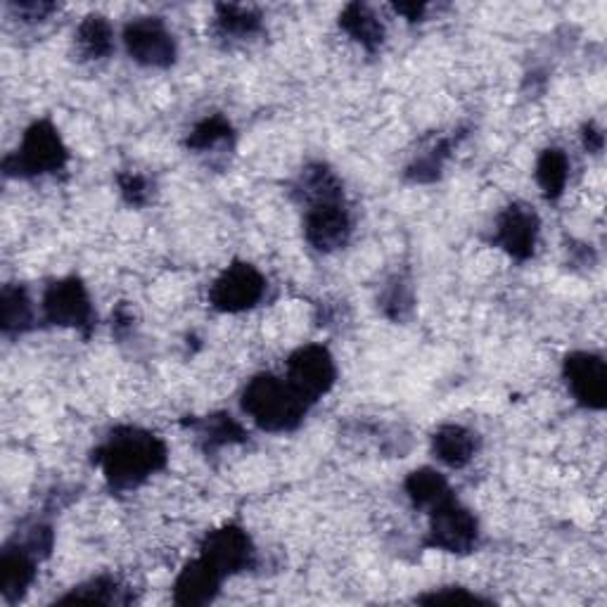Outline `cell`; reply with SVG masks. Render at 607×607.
Segmentation results:
<instances>
[{
	"label": "cell",
	"instance_id": "18",
	"mask_svg": "<svg viewBox=\"0 0 607 607\" xmlns=\"http://www.w3.org/2000/svg\"><path fill=\"white\" fill-rule=\"evenodd\" d=\"M295 195L304 206H309L325 200H342L344 190L340 178L330 171L325 164H309L299 176V181L295 186Z\"/></svg>",
	"mask_w": 607,
	"mask_h": 607
},
{
	"label": "cell",
	"instance_id": "29",
	"mask_svg": "<svg viewBox=\"0 0 607 607\" xmlns=\"http://www.w3.org/2000/svg\"><path fill=\"white\" fill-rule=\"evenodd\" d=\"M420 603H427V605H435V603H449V605H459V603H485L479 596H475V593H467L465 588L461 586H449V588H439V591H432V593H427V596H420L418 598Z\"/></svg>",
	"mask_w": 607,
	"mask_h": 607
},
{
	"label": "cell",
	"instance_id": "26",
	"mask_svg": "<svg viewBox=\"0 0 607 607\" xmlns=\"http://www.w3.org/2000/svg\"><path fill=\"white\" fill-rule=\"evenodd\" d=\"M451 155V141H439L427 155L418 157L410 164L406 176L413 183H432L439 178L441 169H444V162Z\"/></svg>",
	"mask_w": 607,
	"mask_h": 607
},
{
	"label": "cell",
	"instance_id": "23",
	"mask_svg": "<svg viewBox=\"0 0 607 607\" xmlns=\"http://www.w3.org/2000/svg\"><path fill=\"white\" fill-rule=\"evenodd\" d=\"M214 29L221 38H250L261 32V15L245 5H218Z\"/></svg>",
	"mask_w": 607,
	"mask_h": 607
},
{
	"label": "cell",
	"instance_id": "16",
	"mask_svg": "<svg viewBox=\"0 0 607 607\" xmlns=\"http://www.w3.org/2000/svg\"><path fill=\"white\" fill-rule=\"evenodd\" d=\"M188 427L198 435V441L206 451L240 444V441L247 439L245 427L236 418L228 416V413H214V416L190 420Z\"/></svg>",
	"mask_w": 607,
	"mask_h": 607
},
{
	"label": "cell",
	"instance_id": "2",
	"mask_svg": "<svg viewBox=\"0 0 607 607\" xmlns=\"http://www.w3.org/2000/svg\"><path fill=\"white\" fill-rule=\"evenodd\" d=\"M240 404L250 420L264 432L297 430L311 408L293 384L271 376V372H261L247 382Z\"/></svg>",
	"mask_w": 607,
	"mask_h": 607
},
{
	"label": "cell",
	"instance_id": "9",
	"mask_svg": "<svg viewBox=\"0 0 607 607\" xmlns=\"http://www.w3.org/2000/svg\"><path fill=\"white\" fill-rule=\"evenodd\" d=\"M46 321L62 328H76L81 333H91L93 328V304L86 285L79 278H62L48 285L44 295Z\"/></svg>",
	"mask_w": 607,
	"mask_h": 607
},
{
	"label": "cell",
	"instance_id": "12",
	"mask_svg": "<svg viewBox=\"0 0 607 607\" xmlns=\"http://www.w3.org/2000/svg\"><path fill=\"white\" fill-rule=\"evenodd\" d=\"M564 380L574 402L591 410H603L607 404V368L600 356L574 352L564 358Z\"/></svg>",
	"mask_w": 607,
	"mask_h": 607
},
{
	"label": "cell",
	"instance_id": "25",
	"mask_svg": "<svg viewBox=\"0 0 607 607\" xmlns=\"http://www.w3.org/2000/svg\"><path fill=\"white\" fill-rule=\"evenodd\" d=\"M123 588H119V584L115 582V579H109V576H98V579H93V582L84 584V586H79L74 588L72 593H69L67 598H62L60 603H95V605H117V603H127V598H121L119 593Z\"/></svg>",
	"mask_w": 607,
	"mask_h": 607
},
{
	"label": "cell",
	"instance_id": "21",
	"mask_svg": "<svg viewBox=\"0 0 607 607\" xmlns=\"http://www.w3.org/2000/svg\"><path fill=\"white\" fill-rule=\"evenodd\" d=\"M76 50L84 60H103L115 50V32L103 15H88L76 29Z\"/></svg>",
	"mask_w": 607,
	"mask_h": 607
},
{
	"label": "cell",
	"instance_id": "22",
	"mask_svg": "<svg viewBox=\"0 0 607 607\" xmlns=\"http://www.w3.org/2000/svg\"><path fill=\"white\" fill-rule=\"evenodd\" d=\"M570 178V159L558 147H548L536 162V183L548 200H558Z\"/></svg>",
	"mask_w": 607,
	"mask_h": 607
},
{
	"label": "cell",
	"instance_id": "4",
	"mask_svg": "<svg viewBox=\"0 0 607 607\" xmlns=\"http://www.w3.org/2000/svg\"><path fill=\"white\" fill-rule=\"evenodd\" d=\"M479 541V524L471 510L463 508L459 501H441L430 510V529H427V546L444 550V554H473Z\"/></svg>",
	"mask_w": 607,
	"mask_h": 607
},
{
	"label": "cell",
	"instance_id": "6",
	"mask_svg": "<svg viewBox=\"0 0 607 607\" xmlns=\"http://www.w3.org/2000/svg\"><path fill=\"white\" fill-rule=\"evenodd\" d=\"M285 380L307 398L316 404L323 398L337 380L335 358L321 344H304L287 358V376Z\"/></svg>",
	"mask_w": 607,
	"mask_h": 607
},
{
	"label": "cell",
	"instance_id": "8",
	"mask_svg": "<svg viewBox=\"0 0 607 607\" xmlns=\"http://www.w3.org/2000/svg\"><path fill=\"white\" fill-rule=\"evenodd\" d=\"M304 238L323 254L342 250L352 238V216L344 198L304 206Z\"/></svg>",
	"mask_w": 607,
	"mask_h": 607
},
{
	"label": "cell",
	"instance_id": "1",
	"mask_svg": "<svg viewBox=\"0 0 607 607\" xmlns=\"http://www.w3.org/2000/svg\"><path fill=\"white\" fill-rule=\"evenodd\" d=\"M167 444L141 427H117L105 444L95 453V463L117 491L138 489L145 481L167 467Z\"/></svg>",
	"mask_w": 607,
	"mask_h": 607
},
{
	"label": "cell",
	"instance_id": "7",
	"mask_svg": "<svg viewBox=\"0 0 607 607\" xmlns=\"http://www.w3.org/2000/svg\"><path fill=\"white\" fill-rule=\"evenodd\" d=\"M129 58L143 67L169 69L176 62V40L159 17L131 20L123 29Z\"/></svg>",
	"mask_w": 607,
	"mask_h": 607
},
{
	"label": "cell",
	"instance_id": "13",
	"mask_svg": "<svg viewBox=\"0 0 607 607\" xmlns=\"http://www.w3.org/2000/svg\"><path fill=\"white\" fill-rule=\"evenodd\" d=\"M224 574H221L210 560L202 556L190 560L181 574L176 576L174 584V603L183 607H195L206 605L216 598V593L224 584Z\"/></svg>",
	"mask_w": 607,
	"mask_h": 607
},
{
	"label": "cell",
	"instance_id": "24",
	"mask_svg": "<svg viewBox=\"0 0 607 607\" xmlns=\"http://www.w3.org/2000/svg\"><path fill=\"white\" fill-rule=\"evenodd\" d=\"M230 138H233L230 121L224 115H212L195 123V129L190 131L186 145L192 152H206V150H214L221 143L230 141Z\"/></svg>",
	"mask_w": 607,
	"mask_h": 607
},
{
	"label": "cell",
	"instance_id": "30",
	"mask_svg": "<svg viewBox=\"0 0 607 607\" xmlns=\"http://www.w3.org/2000/svg\"><path fill=\"white\" fill-rule=\"evenodd\" d=\"M12 10H15L17 15L24 17L26 22H36V20H46L55 10V5L52 3H12Z\"/></svg>",
	"mask_w": 607,
	"mask_h": 607
},
{
	"label": "cell",
	"instance_id": "3",
	"mask_svg": "<svg viewBox=\"0 0 607 607\" xmlns=\"http://www.w3.org/2000/svg\"><path fill=\"white\" fill-rule=\"evenodd\" d=\"M67 159L69 150L60 131L55 129L48 119H40L24 131L17 152H12L10 157H5L3 169L8 176L36 178L62 171Z\"/></svg>",
	"mask_w": 607,
	"mask_h": 607
},
{
	"label": "cell",
	"instance_id": "11",
	"mask_svg": "<svg viewBox=\"0 0 607 607\" xmlns=\"http://www.w3.org/2000/svg\"><path fill=\"white\" fill-rule=\"evenodd\" d=\"M200 556L210 560L224 576H233L250 570L254 564V544L250 534L238 527V524H226V527L204 536Z\"/></svg>",
	"mask_w": 607,
	"mask_h": 607
},
{
	"label": "cell",
	"instance_id": "10",
	"mask_svg": "<svg viewBox=\"0 0 607 607\" xmlns=\"http://www.w3.org/2000/svg\"><path fill=\"white\" fill-rule=\"evenodd\" d=\"M539 228L541 221L536 216L532 206L515 202L505 206V210L496 218L493 242L501 250L517 261H527L536 252V242H539Z\"/></svg>",
	"mask_w": 607,
	"mask_h": 607
},
{
	"label": "cell",
	"instance_id": "20",
	"mask_svg": "<svg viewBox=\"0 0 607 607\" xmlns=\"http://www.w3.org/2000/svg\"><path fill=\"white\" fill-rule=\"evenodd\" d=\"M32 299L22 285H5L0 293V328L5 335H22L32 328Z\"/></svg>",
	"mask_w": 607,
	"mask_h": 607
},
{
	"label": "cell",
	"instance_id": "5",
	"mask_svg": "<svg viewBox=\"0 0 607 607\" xmlns=\"http://www.w3.org/2000/svg\"><path fill=\"white\" fill-rule=\"evenodd\" d=\"M266 295V278L247 261H236L212 283L210 304L221 313H242L254 309Z\"/></svg>",
	"mask_w": 607,
	"mask_h": 607
},
{
	"label": "cell",
	"instance_id": "15",
	"mask_svg": "<svg viewBox=\"0 0 607 607\" xmlns=\"http://www.w3.org/2000/svg\"><path fill=\"white\" fill-rule=\"evenodd\" d=\"M479 449L477 435L473 430H467L463 425H441L432 437V451L437 459L453 467V471H461L467 463L475 459V453Z\"/></svg>",
	"mask_w": 607,
	"mask_h": 607
},
{
	"label": "cell",
	"instance_id": "14",
	"mask_svg": "<svg viewBox=\"0 0 607 607\" xmlns=\"http://www.w3.org/2000/svg\"><path fill=\"white\" fill-rule=\"evenodd\" d=\"M36 556L24 544H10L0 554V591L3 598L20 600L36 579Z\"/></svg>",
	"mask_w": 607,
	"mask_h": 607
},
{
	"label": "cell",
	"instance_id": "27",
	"mask_svg": "<svg viewBox=\"0 0 607 607\" xmlns=\"http://www.w3.org/2000/svg\"><path fill=\"white\" fill-rule=\"evenodd\" d=\"M413 307L410 287L404 281H394L382 295V309L392 321H402Z\"/></svg>",
	"mask_w": 607,
	"mask_h": 607
},
{
	"label": "cell",
	"instance_id": "28",
	"mask_svg": "<svg viewBox=\"0 0 607 607\" xmlns=\"http://www.w3.org/2000/svg\"><path fill=\"white\" fill-rule=\"evenodd\" d=\"M119 190L123 200L133 206H143L150 200V183L141 174H119Z\"/></svg>",
	"mask_w": 607,
	"mask_h": 607
},
{
	"label": "cell",
	"instance_id": "17",
	"mask_svg": "<svg viewBox=\"0 0 607 607\" xmlns=\"http://www.w3.org/2000/svg\"><path fill=\"white\" fill-rule=\"evenodd\" d=\"M340 26L356 40V44H361L368 52L380 50L382 40H384V26L378 20L376 12H372L368 5L349 3L342 10Z\"/></svg>",
	"mask_w": 607,
	"mask_h": 607
},
{
	"label": "cell",
	"instance_id": "31",
	"mask_svg": "<svg viewBox=\"0 0 607 607\" xmlns=\"http://www.w3.org/2000/svg\"><path fill=\"white\" fill-rule=\"evenodd\" d=\"M603 143H605V135L600 129H596V123L584 127V145L588 152H600Z\"/></svg>",
	"mask_w": 607,
	"mask_h": 607
},
{
	"label": "cell",
	"instance_id": "32",
	"mask_svg": "<svg viewBox=\"0 0 607 607\" xmlns=\"http://www.w3.org/2000/svg\"><path fill=\"white\" fill-rule=\"evenodd\" d=\"M394 10L398 15H404L408 22H418L422 17V12L427 10L425 3H396Z\"/></svg>",
	"mask_w": 607,
	"mask_h": 607
},
{
	"label": "cell",
	"instance_id": "19",
	"mask_svg": "<svg viewBox=\"0 0 607 607\" xmlns=\"http://www.w3.org/2000/svg\"><path fill=\"white\" fill-rule=\"evenodd\" d=\"M404 489L408 493L410 503L420 510H427V513L451 496V487H449L447 477L432 471V467H420V471H413L404 481Z\"/></svg>",
	"mask_w": 607,
	"mask_h": 607
}]
</instances>
